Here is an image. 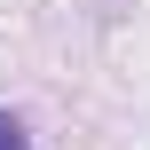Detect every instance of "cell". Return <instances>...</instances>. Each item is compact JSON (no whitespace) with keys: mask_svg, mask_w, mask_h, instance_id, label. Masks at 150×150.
Segmentation results:
<instances>
[{"mask_svg":"<svg viewBox=\"0 0 150 150\" xmlns=\"http://www.w3.org/2000/svg\"><path fill=\"white\" fill-rule=\"evenodd\" d=\"M0 150H32V127H24L16 111H0Z\"/></svg>","mask_w":150,"mask_h":150,"instance_id":"6da1fadb","label":"cell"}]
</instances>
